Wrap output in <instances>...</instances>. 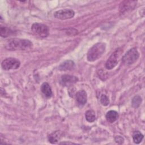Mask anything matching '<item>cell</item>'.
Segmentation results:
<instances>
[{"label":"cell","mask_w":145,"mask_h":145,"mask_svg":"<svg viewBox=\"0 0 145 145\" xmlns=\"http://www.w3.org/2000/svg\"><path fill=\"white\" fill-rule=\"evenodd\" d=\"M106 44L104 42H98L92 46L88 50L87 55V60L93 62L100 58L105 52Z\"/></svg>","instance_id":"2"},{"label":"cell","mask_w":145,"mask_h":145,"mask_svg":"<svg viewBox=\"0 0 145 145\" xmlns=\"http://www.w3.org/2000/svg\"><path fill=\"white\" fill-rule=\"evenodd\" d=\"M97 74L99 76V78H100L103 80H106L108 77V74L106 71H105L103 69H100L98 71Z\"/></svg>","instance_id":"19"},{"label":"cell","mask_w":145,"mask_h":145,"mask_svg":"<svg viewBox=\"0 0 145 145\" xmlns=\"http://www.w3.org/2000/svg\"><path fill=\"white\" fill-rule=\"evenodd\" d=\"M137 1H125L120 4V11L121 14H123L133 9L137 5Z\"/></svg>","instance_id":"8"},{"label":"cell","mask_w":145,"mask_h":145,"mask_svg":"<svg viewBox=\"0 0 145 145\" xmlns=\"http://www.w3.org/2000/svg\"><path fill=\"white\" fill-rule=\"evenodd\" d=\"M32 45V43L28 40L12 38L6 42L5 48L10 50H25L30 49Z\"/></svg>","instance_id":"1"},{"label":"cell","mask_w":145,"mask_h":145,"mask_svg":"<svg viewBox=\"0 0 145 145\" xmlns=\"http://www.w3.org/2000/svg\"><path fill=\"white\" fill-rule=\"evenodd\" d=\"M76 101V103L80 105H84L87 102V96L86 92L82 89L78 91L75 95Z\"/></svg>","instance_id":"10"},{"label":"cell","mask_w":145,"mask_h":145,"mask_svg":"<svg viewBox=\"0 0 145 145\" xmlns=\"http://www.w3.org/2000/svg\"><path fill=\"white\" fill-rule=\"evenodd\" d=\"M14 31L11 28L7 27L1 26L0 28V35L2 37H7L14 34Z\"/></svg>","instance_id":"15"},{"label":"cell","mask_w":145,"mask_h":145,"mask_svg":"<svg viewBox=\"0 0 145 145\" xmlns=\"http://www.w3.org/2000/svg\"><path fill=\"white\" fill-rule=\"evenodd\" d=\"M20 62L15 58H7L1 63V67L5 70H15L19 67Z\"/></svg>","instance_id":"6"},{"label":"cell","mask_w":145,"mask_h":145,"mask_svg":"<svg viewBox=\"0 0 145 145\" xmlns=\"http://www.w3.org/2000/svg\"><path fill=\"white\" fill-rule=\"evenodd\" d=\"M78 81V78L76 76L70 75H63L61 78L60 83L63 86H70L76 83Z\"/></svg>","instance_id":"9"},{"label":"cell","mask_w":145,"mask_h":145,"mask_svg":"<svg viewBox=\"0 0 145 145\" xmlns=\"http://www.w3.org/2000/svg\"><path fill=\"white\" fill-rule=\"evenodd\" d=\"M41 91L46 97H50L52 95V88L50 85L46 82H44L41 84Z\"/></svg>","instance_id":"14"},{"label":"cell","mask_w":145,"mask_h":145,"mask_svg":"<svg viewBox=\"0 0 145 145\" xmlns=\"http://www.w3.org/2000/svg\"><path fill=\"white\" fill-rule=\"evenodd\" d=\"M139 57V53L136 48L129 49L122 57V62L125 65H130L135 62Z\"/></svg>","instance_id":"3"},{"label":"cell","mask_w":145,"mask_h":145,"mask_svg":"<svg viewBox=\"0 0 145 145\" xmlns=\"http://www.w3.org/2000/svg\"><path fill=\"white\" fill-rule=\"evenodd\" d=\"M123 53V50L121 48L116 49L108 58L105 63V68L108 70H111L116 67L118 62L119 58Z\"/></svg>","instance_id":"4"},{"label":"cell","mask_w":145,"mask_h":145,"mask_svg":"<svg viewBox=\"0 0 145 145\" xmlns=\"http://www.w3.org/2000/svg\"><path fill=\"white\" fill-rule=\"evenodd\" d=\"M75 12L71 9H63L54 12V16L56 18L61 20L69 19L74 17Z\"/></svg>","instance_id":"7"},{"label":"cell","mask_w":145,"mask_h":145,"mask_svg":"<svg viewBox=\"0 0 145 145\" xmlns=\"http://www.w3.org/2000/svg\"><path fill=\"white\" fill-rule=\"evenodd\" d=\"M143 135L139 131H135L133 134V141L136 144L140 143L143 139Z\"/></svg>","instance_id":"16"},{"label":"cell","mask_w":145,"mask_h":145,"mask_svg":"<svg viewBox=\"0 0 145 145\" xmlns=\"http://www.w3.org/2000/svg\"><path fill=\"white\" fill-rule=\"evenodd\" d=\"M62 136V133L59 131H55L49 135L48 136V140L50 143L52 144L57 143L61 138Z\"/></svg>","instance_id":"12"},{"label":"cell","mask_w":145,"mask_h":145,"mask_svg":"<svg viewBox=\"0 0 145 145\" xmlns=\"http://www.w3.org/2000/svg\"><path fill=\"white\" fill-rule=\"evenodd\" d=\"M75 67V65L74 61L71 60H67L62 62L58 67L59 70L66 71V70H72Z\"/></svg>","instance_id":"11"},{"label":"cell","mask_w":145,"mask_h":145,"mask_svg":"<svg viewBox=\"0 0 145 145\" xmlns=\"http://www.w3.org/2000/svg\"><path fill=\"white\" fill-rule=\"evenodd\" d=\"M105 118L108 122L113 123L117 120L118 118V114L116 111L111 110L106 113L105 115Z\"/></svg>","instance_id":"13"},{"label":"cell","mask_w":145,"mask_h":145,"mask_svg":"<svg viewBox=\"0 0 145 145\" xmlns=\"http://www.w3.org/2000/svg\"><path fill=\"white\" fill-rule=\"evenodd\" d=\"M31 31L33 34L40 37H46L49 33V29L45 24L35 23L31 26Z\"/></svg>","instance_id":"5"},{"label":"cell","mask_w":145,"mask_h":145,"mask_svg":"<svg viewBox=\"0 0 145 145\" xmlns=\"http://www.w3.org/2000/svg\"><path fill=\"white\" fill-rule=\"evenodd\" d=\"M114 140L116 143H117L118 144H122L124 142V139L121 136L118 135V136H116L114 138Z\"/></svg>","instance_id":"21"},{"label":"cell","mask_w":145,"mask_h":145,"mask_svg":"<svg viewBox=\"0 0 145 145\" xmlns=\"http://www.w3.org/2000/svg\"><path fill=\"white\" fill-rule=\"evenodd\" d=\"M59 144H74V143H72V142H61L59 143Z\"/></svg>","instance_id":"22"},{"label":"cell","mask_w":145,"mask_h":145,"mask_svg":"<svg viewBox=\"0 0 145 145\" xmlns=\"http://www.w3.org/2000/svg\"><path fill=\"white\" fill-rule=\"evenodd\" d=\"M85 117L86 120L89 122H92L96 120L95 113L92 110H88L85 113Z\"/></svg>","instance_id":"17"},{"label":"cell","mask_w":145,"mask_h":145,"mask_svg":"<svg viewBox=\"0 0 145 145\" xmlns=\"http://www.w3.org/2000/svg\"><path fill=\"white\" fill-rule=\"evenodd\" d=\"M100 102L104 106H107L109 103V100L108 96L104 94H103L100 96Z\"/></svg>","instance_id":"20"},{"label":"cell","mask_w":145,"mask_h":145,"mask_svg":"<svg viewBox=\"0 0 145 145\" xmlns=\"http://www.w3.org/2000/svg\"><path fill=\"white\" fill-rule=\"evenodd\" d=\"M142 100L141 97L139 95H136L133 97L132 100V101H131L132 106L135 108H137L140 106V105L142 103Z\"/></svg>","instance_id":"18"}]
</instances>
